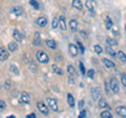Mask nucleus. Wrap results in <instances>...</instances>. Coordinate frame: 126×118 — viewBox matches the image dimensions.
<instances>
[{
    "instance_id": "nucleus-43",
    "label": "nucleus",
    "mask_w": 126,
    "mask_h": 118,
    "mask_svg": "<svg viewBox=\"0 0 126 118\" xmlns=\"http://www.w3.org/2000/svg\"><path fill=\"white\" fill-rule=\"evenodd\" d=\"M26 117H29V118H35V117H36V115L33 113V114H31V115H27Z\"/></svg>"
},
{
    "instance_id": "nucleus-6",
    "label": "nucleus",
    "mask_w": 126,
    "mask_h": 118,
    "mask_svg": "<svg viewBox=\"0 0 126 118\" xmlns=\"http://www.w3.org/2000/svg\"><path fill=\"white\" fill-rule=\"evenodd\" d=\"M22 103H29L31 101V97L30 95L27 94V92H21V95H20V100H19Z\"/></svg>"
},
{
    "instance_id": "nucleus-11",
    "label": "nucleus",
    "mask_w": 126,
    "mask_h": 118,
    "mask_svg": "<svg viewBox=\"0 0 126 118\" xmlns=\"http://www.w3.org/2000/svg\"><path fill=\"white\" fill-rule=\"evenodd\" d=\"M37 24L40 26V27H44V26L47 24V19H46L45 17H43V16L39 17V18L37 19Z\"/></svg>"
},
{
    "instance_id": "nucleus-21",
    "label": "nucleus",
    "mask_w": 126,
    "mask_h": 118,
    "mask_svg": "<svg viewBox=\"0 0 126 118\" xmlns=\"http://www.w3.org/2000/svg\"><path fill=\"white\" fill-rule=\"evenodd\" d=\"M118 58H119L120 61H122L123 63L126 62V55H125V53L122 52V51H119V52H118Z\"/></svg>"
},
{
    "instance_id": "nucleus-36",
    "label": "nucleus",
    "mask_w": 126,
    "mask_h": 118,
    "mask_svg": "<svg viewBox=\"0 0 126 118\" xmlns=\"http://www.w3.org/2000/svg\"><path fill=\"white\" fill-rule=\"evenodd\" d=\"M79 66H80V70H81L82 75H84V74H85V69H84L83 63H82V62H79Z\"/></svg>"
},
{
    "instance_id": "nucleus-18",
    "label": "nucleus",
    "mask_w": 126,
    "mask_h": 118,
    "mask_svg": "<svg viewBox=\"0 0 126 118\" xmlns=\"http://www.w3.org/2000/svg\"><path fill=\"white\" fill-rule=\"evenodd\" d=\"M72 4H73V6L75 7V9H77V10H82L81 0H73Z\"/></svg>"
},
{
    "instance_id": "nucleus-30",
    "label": "nucleus",
    "mask_w": 126,
    "mask_h": 118,
    "mask_svg": "<svg viewBox=\"0 0 126 118\" xmlns=\"http://www.w3.org/2000/svg\"><path fill=\"white\" fill-rule=\"evenodd\" d=\"M86 7L89 10V11H92V12H94V6H93V2H92V0H87L86 1Z\"/></svg>"
},
{
    "instance_id": "nucleus-4",
    "label": "nucleus",
    "mask_w": 126,
    "mask_h": 118,
    "mask_svg": "<svg viewBox=\"0 0 126 118\" xmlns=\"http://www.w3.org/2000/svg\"><path fill=\"white\" fill-rule=\"evenodd\" d=\"M46 102L48 104V107L50 110H53L54 112H57L58 111V104H57V101L54 99V98H46Z\"/></svg>"
},
{
    "instance_id": "nucleus-39",
    "label": "nucleus",
    "mask_w": 126,
    "mask_h": 118,
    "mask_svg": "<svg viewBox=\"0 0 126 118\" xmlns=\"http://www.w3.org/2000/svg\"><path fill=\"white\" fill-rule=\"evenodd\" d=\"M11 86V82H10V80H6L5 81V84H4V89H9Z\"/></svg>"
},
{
    "instance_id": "nucleus-24",
    "label": "nucleus",
    "mask_w": 126,
    "mask_h": 118,
    "mask_svg": "<svg viewBox=\"0 0 126 118\" xmlns=\"http://www.w3.org/2000/svg\"><path fill=\"white\" fill-rule=\"evenodd\" d=\"M67 102H68L69 107L74 108V105H75V99H74V96L72 95V94H68V95H67Z\"/></svg>"
},
{
    "instance_id": "nucleus-23",
    "label": "nucleus",
    "mask_w": 126,
    "mask_h": 118,
    "mask_svg": "<svg viewBox=\"0 0 126 118\" xmlns=\"http://www.w3.org/2000/svg\"><path fill=\"white\" fill-rule=\"evenodd\" d=\"M106 52H107V53L110 55V56H112V57H116V56H118V54H116L115 50H112L111 45H109V44H108L107 48H106Z\"/></svg>"
},
{
    "instance_id": "nucleus-26",
    "label": "nucleus",
    "mask_w": 126,
    "mask_h": 118,
    "mask_svg": "<svg viewBox=\"0 0 126 118\" xmlns=\"http://www.w3.org/2000/svg\"><path fill=\"white\" fill-rule=\"evenodd\" d=\"M100 116H101V117H103V118H111V117H112L111 113H110L108 110H105V111H103V112L100 114Z\"/></svg>"
},
{
    "instance_id": "nucleus-27",
    "label": "nucleus",
    "mask_w": 126,
    "mask_h": 118,
    "mask_svg": "<svg viewBox=\"0 0 126 118\" xmlns=\"http://www.w3.org/2000/svg\"><path fill=\"white\" fill-rule=\"evenodd\" d=\"M10 71H11V72L13 73V74H15L16 76L19 75V70L17 69V66L14 65V64H11V65H10Z\"/></svg>"
},
{
    "instance_id": "nucleus-14",
    "label": "nucleus",
    "mask_w": 126,
    "mask_h": 118,
    "mask_svg": "<svg viewBox=\"0 0 126 118\" xmlns=\"http://www.w3.org/2000/svg\"><path fill=\"white\" fill-rule=\"evenodd\" d=\"M102 62H103L106 68H108V69H111V68H115L116 66L112 61H110L109 59H106V58H102Z\"/></svg>"
},
{
    "instance_id": "nucleus-2",
    "label": "nucleus",
    "mask_w": 126,
    "mask_h": 118,
    "mask_svg": "<svg viewBox=\"0 0 126 118\" xmlns=\"http://www.w3.org/2000/svg\"><path fill=\"white\" fill-rule=\"evenodd\" d=\"M109 86H110V90H111L115 94H117L120 90L119 82H118V80L116 79V78H111V80H110V82H109Z\"/></svg>"
},
{
    "instance_id": "nucleus-44",
    "label": "nucleus",
    "mask_w": 126,
    "mask_h": 118,
    "mask_svg": "<svg viewBox=\"0 0 126 118\" xmlns=\"http://www.w3.org/2000/svg\"><path fill=\"white\" fill-rule=\"evenodd\" d=\"M69 83H72V84L75 83V79H72V76L69 77Z\"/></svg>"
},
{
    "instance_id": "nucleus-41",
    "label": "nucleus",
    "mask_w": 126,
    "mask_h": 118,
    "mask_svg": "<svg viewBox=\"0 0 126 118\" xmlns=\"http://www.w3.org/2000/svg\"><path fill=\"white\" fill-rule=\"evenodd\" d=\"M83 104H84V101L81 100L80 102H79V109H82V108H83Z\"/></svg>"
},
{
    "instance_id": "nucleus-16",
    "label": "nucleus",
    "mask_w": 126,
    "mask_h": 118,
    "mask_svg": "<svg viewBox=\"0 0 126 118\" xmlns=\"http://www.w3.org/2000/svg\"><path fill=\"white\" fill-rule=\"evenodd\" d=\"M99 108H101V109H109V105L107 104V102H106V100L104 99V98H100L99 99Z\"/></svg>"
},
{
    "instance_id": "nucleus-15",
    "label": "nucleus",
    "mask_w": 126,
    "mask_h": 118,
    "mask_svg": "<svg viewBox=\"0 0 126 118\" xmlns=\"http://www.w3.org/2000/svg\"><path fill=\"white\" fill-rule=\"evenodd\" d=\"M59 26L62 31H65L66 30V24H65V18L64 16H60L59 18Z\"/></svg>"
},
{
    "instance_id": "nucleus-20",
    "label": "nucleus",
    "mask_w": 126,
    "mask_h": 118,
    "mask_svg": "<svg viewBox=\"0 0 126 118\" xmlns=\"http://www.w3.org/2000/svg\"><path fill=\"white\" fill-rule=\"evenodd\" d=\"M112 25H113V22L111 21V19L107 16V17H106V21H105V27L107 30H110L112 27Z\"/></svg>"
},
{
    "instance_id": "nucleus-8",
    "label": "nucleus",
    "mask_w": 126,
    "mask_h": 118,
    "mask_svg": "<svg viewBox=\"0 0 126 118\" xmlns=\"http://www.w3.org/2000/svg\"><path fill=\"white\" fill-rule=\"evenodd\" d=\"M13 37L15 38L16 41H22L23 40V35L21 34V32H19L18 30H15L13 32Z\"/></svg>"
},
{
    "instance_id": "nucleus-34",
    "label": "nucleus",
    "mask_w": 126,
    "mask_h": 118,
    "mask_svg": "<svg viewBox=\"0 0 126 118\" xmlns=\"http://www.w3.org/2000/svg\"><path fill=\"white\" fill-rule=\"evenodd\" d=\"M121 82H122V84H123V86H126V75L125 74H122L121 75Z\"/></svg>"
},
{
    "instance_id": "nucleus-3",
    "label": "nucleus",
    "mask_w": 126,
    "mask_h": 118,
    "mask_svg": "<svg viewBox=\"0 0 126 118\" xmlns=\"http://www.w3.org/2000/svg\"><path fill=\"white\" fill-rule=\"evenodd\" d=\"M36 57H37V59H38V61H40L41 63H47L48 62V60H49V58H48V56L44 53V52H38L37 54H36Z\"/></svg>"
},
{
    "instance_id": "nucleus-25",
    "label": "nucleus",
    "mask_w": 126,
    "mask_h": 118,
    "mask_svg": "<svg viewBox=\"0 0 126 118\" xmlns=\"http://www.w3.org/2000/svg\"><path fill=\"white\" fill-rule=\"evenodd\" d=\"M52 69H53V71H54L55 73L58 74V75H63V71L60 68H59V66H57L56 64H53L52 65Z\"/></svg>"
},
{
    "instance_id": "nucleus-9",
    "label": "nucleus",
    "mask_w": 126,
    "mask_h": 118,
    "mask_svg": "<svg viewBox=\"0 0 126 118\" xmlns=\"http://www.w3.org/2000/svg\"><path fill=\"white\" fill-rule=\"evenodd\" d=\"M116 112H117V114L119 116H121V117H126V108L125 107H118L117 109H116Z\"/></svg>"
},
{
    "instance_id": "nucleus-7",
    "label": "nucleus",
    "mask_w": 126,
    "mask_h": 118,
    "mask_svg": "<svg viewBox=\"0 0 126 118\" xmlns=\"http://www.w3.org/2000/svg\"><path fill=\"white\" fill-rule=\"evenodd\" d=\"M37 107L39 109V111H40L42 114H44V115H47V114H48V109H47V107H46L44 103H43V102L39 101L38 103H37Z\"/></svg>"
},
{
    "instance_id": "nucleus-32",
    "label": "nucleus",
    "mask_w": 126,
    "mask_h": 118,
    "mask_svg": "<svg viewBox=\"0 0 126 118\" xmlns=\"http://www.w3.org/2000/svg\"><path fill=\"white\" fill-rule=\"evenodd\" d=\"M30 4L34 6V9L38 10L39 9V3L36 1V0H30Z\"/></svg>"
},
{
    "instance_id": "nucleus-37",
    "label": "nucleus",
    "mask_w": 126,
    "mask_h": 118,
    "mask_svg": "<svg viewBox=\"0 0 126 118\" xmlns=\"http://www.w3.org/2000/svg\"><path fill=\"white\" fill-rule=\"evenodd\" d=\"M30 64H31V66H30V69H31V70H32V71H33V72L35 73V72H36V70H37V69H36V64H35V63H34V62H31V63H30Z\"/></svg>"
},
{
    "instance_id": "nucleus-13",
    "label": "nucleus",
    "mask_w": 126,
    "mask_h": 118,
    "mask_svg": "<svg viewBox=\"0 0 126 118\" xmlns=\"http://www.w3.org/2000/svg\"><path fill=\"white\" fill-rule=\"evenodd\" d=\"M69 29L72 32H76L78 29V21L75 20V19H72V20L69 21Z\"/></svg>"
},
{
    "instance_id": "nucleus-19",
    "label": "nucleus",
    "mask_w": 126,
    "mask_h": 118,
    "mask_svg": "<svg viewBox=\"0 0 126 118\" xmlns=\"http://www.w3.org/2000/svg\"><path fill=\"white\" fill-rule=\"evenodd\" d=\"M46 45L48 46L49 49H52V50H55V49L57 48L56 42H55L54 40H50V39H48V40H46Z\"/></svg>"
},
{
    "instance_id": "nucleus-12",
    "label": "nucleus",
    "mask_w": 126,
    "mask_h": 118,
    "mask_svg": "<svg viewBox=\"0 0 126 118\" xmlns=\"http://www.w3.org/2000/svg\"><path fill=\"white\" fill-rule=\"evenodd\" d=\"M0 58H1V61H4L9 58V53L6 52V50L4 48L0 49Z\"/></svg>"
},
{
    "instance_id": "nucleus-31",
    "label": "nucleus",
    "mask_w": 126,
    "mask_h": 118,
    "mask_svg": "<svg viewBox=\"0 0 126 118\" xmlns=\"http://www.w3.org/2000/svg\"><path fill=\"white\" fill-rule=\"evenodd\" d=\"M52 26H53V29H57V27L59 26V20L55 17L53 19V22H52Z\"/></svg>"
},
{
    "instance_id": "nucleus-10",
    "label": "nucleus",
    "mask_w": 126,
    "mask_h": 118,
    "mask_svg": "<svg viewBox=\"0 0 126 118\" xmlns=\"http://www.w3.org/2000/svg\"><path fill=\"white\" fill-rule=\"evenodd\" d=\"M12 14H14L15 16H20V15L22 14V7L21 6H13V9H12Z\"/></svg>"
},
{
    "instance_id": "nucleus-40",
    "label": "nucleus",
    "mask_w": 126,
    "mask_h": 118,
    "mask_svg": "<svg viewBox=\"0 0 126 118\" xmlns=\"http://www.w3.org/2000/svg\"><path fill=\"white\" fill-rule=\"evenodd\" d=\"M0 107H1V110H4V108H5V102L3 101V100L0 101Z\"/></svg>"
},
{
    "instance_id": "nucleus-5",
    "label": "nucleus",
    "mask_w": 126,
    "mask_h": 118,
    "mask_svg": "<svg viewBox=\"0 0 126 118\" xmlns=\"http://www.w3.org/2000/svg\"><path fill=\"white\" fill-rule=\"evenodd\" d=\"M68 52H69V55L72 57H76L77 55L79 54V50H78V48L75 44L70 43V44L68 45Z\"/></svg>"
},
{
    "instance_id": "nucleus-42",
    "label": "nucleus",
    "mask_w": 126,
    "mask_h": 118,
    "mask_svg": "<svg viewBox=\"0 0 126 118\" xmlns=\"http://www.w3.org/2000/svg\"><path fill=\"white\" fill-rule=\"evenodd\" d=\"M78 44H79V46H80V49H81V52H82V53H83V52H84V50H83V46H82V44H81V43H80V41H79V42H78Z\"/></svg>"
},
{
    "instance_id": "nucleus-35",
    "label": "nucleus",
    "mask_w": 126,
    "mask_h": 118,
    "mask_svg": "<svg viewBox=\"0 0 126 118\" xmlns=\"http://www.w3.org/2000/svg\"><path fill=\"white\" fill-rule=\"evenodd\" d=\"M87 76H88L89 78H92V79H93L94 76V70H89L88 72H87Z\"/></svg>"
},
{
    "instance_id": "nucleus-1",
    "label": "nucleus",
    "mask_w": 126,
    "mask_h": 118,
    "mask_svg": "<svg viewBox=\"0 0 126 118\" xmlns=\"http://www.w3.org/2000/svg\"><path fill=\"white\" fill-rule=\"evenodd\" d=\"M90 94H92V97H93V99L94 101L99 100L101 98V92H100V89L98 88V86H94V88H92V90H90Z\"/></svg>"
},
{
    "instance_id": "nucleus-17",
    "label": "nucleus",
    "mask_w": 126,
    "mask_h": 118,
    "mask_svg": "<svg viewBox=\"0 0 126 118\" xmlns=\"http://www.w3.org/2000/svg\"><path fill=\"white\" fill-rule=\"evenodd\" d=\"M7 49H9L11 52H16V51L18 50V44H17V43H16L15 41L10 42L9 45H7Z\"/></svg>"
},
{
    "instance_id": "nucleus-29",
    "label": "nucleus",
    "mask_w": 126,
    "mask_h": 118,
    "mask_svg": "<svg viewBox=\"0 0 126 118\" xmlns=\"http://www.w3.org/2000/svg\"><path fill=\"white\" fill-rule=\"evenodd\" d=\"M107 43L109 45H111V46H116L118 45V42L116 39H113V38H107Z\"/></svg>"
},
{
    "instance_id": "nucleus-38",
    "label": "nucleus",
    "mask_w": 126,
    "mask_h": 118,
    "mask_svg": "<svg viewBox=\"0 0 126 118\" xmlns=\"http://www.w3.org/2000/svg\"><path fill=\"white\" fill-rule=\"evenodd\" d=\"M86 116V112L84 111V110H82V111L80 112V115H79V117H81V118H83Z\"/></svg>"
},
{
    "instance_id": "nucleus-22",
    "label": "nucleus",
    "mask_w": 126,
    "mask_h": 118,
    "mask_svg": "<svg viewBox=\"0 0 126 118\" xmlns=\"http://www.w3.org/2000/svg\"><path fill=\"white\" fill-rule=\"evenodd\" d=\"M34 44L35 45H40V33L36 32L34 37Z\"/></svg>"
},
{
    "instance_id": "nucleus-33",
    "label": "nucleus",
    "mask_w": 126,
    "mask_h": 118,
    "mask_svg": "<svg viewBox=\"0 0 126 118\" xmlns=\"http://www.w3.org/2000/svg\"><path fill=\"white\" fill-rule=\"evenodd\" d=\"M94 52H96L97 54H101L102 52H103V49H102L100 45H94Z\"/></svg>"
},
{
    "instance_id": "nucleus-28",
    "label": "nucleus",
    "mask_w": 126,
    "mask_h": 118,
    "mask_svg": "<svg viewBox=\"0 0 126 118\" xmlns=\"http://www.w3.org/2000/svg\"><path fill=\"white\" fill-rule=\"evenodd\" d=\"M67 72H68V74L70 76H76V70H75V68L73 65H68L67 66Z\"/></svg>"
}]
</instances>
